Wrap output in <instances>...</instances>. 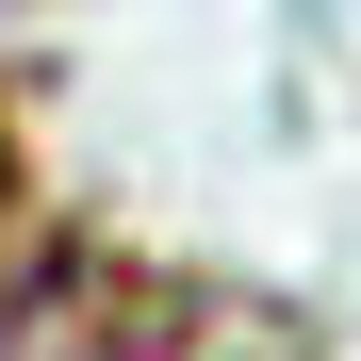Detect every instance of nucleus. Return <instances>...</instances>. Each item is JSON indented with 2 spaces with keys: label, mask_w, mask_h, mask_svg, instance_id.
Returning <instances> with one entry per match:
<instances>
[{
  "label": "nucleus",
  "mask_w": 361,
  "mask_h": 361,
  "mask_svg": "<svg viewBox=\"0 0 361 361\" xmlns=\"http://www.w3.org/2000/svg\"><path fill=\"white\" fill-rule=\"evenodd\" d=\"M0 361H312V345L247 295H197L148 263H49L33 295H0Z\"/></svg>",
  "instance_id": "nucleus-1"
}]
</instances>
